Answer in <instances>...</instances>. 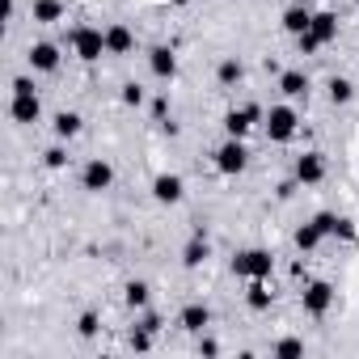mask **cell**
I'll list each match as a JSON object with an SVG mask.
<instances>
[{"instance_id": "29", "label": "cell", "mask_w": 359, "mask_h": 359, "mask_svg": "<svg viewBox=\"0 0 359 359\" xmlns=\"http://www.w3.org/2000/svg\"><path fill=\"white\" fill-rule=\"evenodd\" d=\"M76 330H81V338H93V334H97V313H85Z\"/></svg>"}, {"instance_id": "18", "label": "cell", "mask_w": 359, "mask_h": 359, "mask_svg": "<svg viewBox=\"0 0 359 359\" xmlns=\"http://www.w3.org/2000/svg\"><path fill=\"white\" fill-rule=\"evenodd\" d=\"M245 304H250L254 313H262V309H271V292L262 287V279H250V292H245Z\"/></svg>"}, {"instance_id": "7", "label": "cell", "mask_w": 359, "mask_h": 359, "mask_svg": "<svg viewBox=\"0 0 359 359\" xmlns=\"http://www.w3.org/2000/svg\"><path fill=\"white\" fill-rule=\"evenodd\" d=\"M258 118H266V110H262V106H245V110H229V114H224V131L241 140V135H245V131H250V127H254Z\"/></svg>"}, {"instance_id": "22", "label": "cell", "mask_w": 359, "mask_h": 359, "mask_svg": "<svg viewBox=\"0 0 359 359\" xmlns=\"http://www.w3.org/2000/svg\"><path fill=\"white\" fill-rule=\"evenodd\" d=\"M203 258H208V241H203V237H191L187 250H182V262H187V266H199Z\"/></svg>"}, {"instance_id": "24", "label": "cell", "mask_w": 359, "mask_h": 359, "mask_svg": "<svg viewBox=\"0 0 359 359\" xmlns=\"http://www.w3.org/2000/svg\"><path fill=\"white\" fill-rule=\"evenodd\" d=\"M127 309H148V283H127Z\"/></svg>"}, {"instance_id": "35", "label": "cell", "mask_w": 359, "mask_h": 359, "mask_svg": "<svg viewBox=\"0 0 359 359\" xmlns=\"http://www.w3.org/2000/svg\"><path fill=\"white\" fill-rule=\"evenodd\" d=\"M173 5H191V0H173Z\"/></svg>"}, {"instance_id": "12", "label": "cell", "mask_w": 359, "mask_h": 359, "mask_svg": "<svg viewBox=\"0 0 359 359\" xmlns=\"http://www.w3.org/2000/svg\"><path fill=\"white\" fill-rule=\"evenodd\" d=\"M43 106H39V93H13V118L18 123H39Z\"/></svg>"}, {"instance_id": "4", "label": "cell", "mask_w": 359, "mask_h": 359, "mask_svg": "<svg viewBox=\"0 0 359 359\" xmlns=\"http://www.w3.org/2000/svg\"><path fill=\"white\" fill-rule=\"evenodd\" d=\"M245 161H250V152H245V144H241L237 135H229V140L216 148V169H220V173H241Z\"/></svg>"}, {"instance_id": "9", "label": "cell", "mask_w": 359, "mask_h": 359, "mask_svg": "<svg viewBox=\"0 0 359 359\" xmlns=\"http://www.w3.org/2000/svg\"><path fill=\"white\" fill-rule=\"evenodd\" d=\"M30 68L34 72H55L60 68V47L55 43H34L30 47Z\"/></svg>"}, {"instance_id": "28", "label": "cell", "mask_w": 359, "mask_h": 359, "mask_svg": "<svg viewBox=\"0 0 359 359\" xmlns=\"http://www.w3.org/2000/svg\"><path fill=\"white\" fill-rule=\"evenodd\" d=\"M43 156H47V165H51V169H64V165H68V152H64V148H47Z\"/></svg>"}, {"instance_id": "21", "label": "cell", "mask_w": 359, "mask_h": 359, "mask_svg": "<svg viewBox=\"0 0 359 359\" xmlns=\"http://www.w3.org/2000/svg\"><path fill=\"white\" fill-rule=\"evenodd\" d=\"M182 325H187L191 334H199V330L208 325V309H203V304H187V309H182Z\"/></svg>"}, {"instance_id": "33", "label": "cell", "mask_w": 359, "mask_h": 359, "mask_svg": "<svg viewBox=\"0 0 359 359\" xmlns=\"http://www.w3.org/2000/svg\"><path fill=\"white\" fill-rule=\"evenodd\" d=\"M140 325H144V330H152V334H156V330H161V317H156V313H144V321H140Z\"/></svg>"}, {"instance_id": "23", "label": "cell", "mask_w": 359, "mask_h": 359, "mask_svg": "<svg viewBox=\"0 0 359 359\" xmlns=\"http://www.w3.org/2000/svg\"><path fill=\"white\" fill-rule=\"evenodd\" d=\"M321 241H325V233H321L317 224H304V229L296 233V245H300V250H317Z\"/></svg>"}, {"instance_id": "3", "label": "cell", "mask_w": 359, "mask_h": 359, "mask_svg": "<svg viewBox=\"0 0 359 359\" xmlns=\"http://www.w3.org/2000/svg\"><path fill=\"white\" fill-rule=\"evenodd\" d=\"M72 51L81 60H102L106 55V30H93V26L72 30Z\"/></svg>"}, {"instance_id": "37", "label": "cell", "mask_w": 359, "mask_h": 359, "mask_svg": "<svg viewBox=\"0 0 359 359\" xmlns=\"http://www.w3.org/2000/svg\"><path fill=\"white\" fill-rule=\"evenodd\" d=\"M355 5H359V0H355Z\"/></svg>"}, {"instance_id": "36", "label": "cell", "mask_w": 359, "mask_h": 359, "mask_svg": "<svg viewBox=\"0 0 359 359\" xmlns=\"http://www.w3.org/2000/svg\"><path fill=\"white\" fill-rule=\"evenodd\" d=\"M300 5H304V0H300Z\"/></svg>"}, {"instance_id": "31", "label": "cell", "mask_w": 359, "mask_h": 359, "mask_svg": "<svg viewBox=\"0 0 359 359\" xmlns=\"http://www.w3.org/2000/svg\"><path fill=\"white\" fill-rule=\"evenodd\" d=\"M123 102H127V106H144V89H140V85H127V89H123Z\"/></svg>"}, {"instance_id": "8", "label": "cell", "mask_w": 359, "mask_h": 359, "mask_svg": "<svg viewBox=\"0 0 359 359\" xmlns=\"http://www.w3.org/2000/svg\"><path fill=\"white\" fill-rule=\"evenodd\" d=\"M182 195H187V187H182V177H177V173H161L156 182H152V199L156 203H177Z\"/></svg>"}, {"instance_id": "1", "label": "cell", "mask_w": 359, "mask_h": 359, "mask_svg": "<svg viewBox=\"0 0 359 359\" xmlns=\"http://www.w3.org/2000/svg\"><path fill=\"white\" fill-rule=\"evenodd\" d=\"M271 266H275L271 250H241V254L233 258V271H237L241 279H266Z\"/></svg>"}, {"instance_id": "25", "label": "cell", "mask_w": 359, "mask_h": 359, "mask_svg": "<svg viewBox=\"0 0 359 359\" xmlns=\"http://www.w3.org/2000/svg\"><path fill=\"white\" fill-rule=\"evenodd\" d=\"M313 224H317L325 237H338V224H342V216H334V212H321V216H313Z\"/></svg>"}, {"instance_id": "20", "label": "cell", "mask_w": 359, "mask_h": 359, "mask_svg": "<svg viewBox=\"0 0 359 359\" xmlns=\"http://www.w3.org/2000/svg\"><path fill=\"white\" fill-rule=\"evenodd\" d=\"M351 97H355V85H351L346 76H334V81H330V102H334V106H346Z\"/></svg>"}, {"instance_id": "2", "label": "cell", "mask_w": 359, "mask_h": 359, "mask_svg": "<svg viewBox=\"0 0 359 359\" xmlns=\"http://www.w3.org/2000/svg\"><path fill=\"white\" fill-rule=\"evenodd\" d=\"M262 123H266V135H271L275 144H287V140L296 135V123H300V118H296L292 106H271Z\"/></svg>"}, {"instance_id": "32", "label": "cell", "mask_w": 359, "mask_h": 359, "mask_svg": "<svg viewBox=\"0 0 359 359\" xmlns=\"http://www.w3.org/2000/svg\"><path fill=\"white\" fill-rule=\"evenodd\" d=\"M13 93H34V81H30V76H18V81H13Z\"/></svg>"}, {"instance_id": "15", "label": "cell", "mask_w": 359, "mask_h": 359, "mask_svg": "<svg viewBox=\"0 0 359 359\" xmlns=\"http://www.w3.org/2000/svg\"><path fill=\"white\" fill-rule=\"evenodd\" d=\"M309 26H313V13H309V9L300 5V0H296V5L283 13V30H287V34H304Z\"/></svg>"}, {"instance_id": "13", "label": "cell", "mask_w": 359, "mask_h": 359, "mask_svg": "<svg viewBox=\"0 0 359 359\" xmlns=\"http://www.w3.org/2000/svg\"><path fill=\"white\" fill-rule=\"evenodd\" d=\"M309 34H313L321 47H325V43H334V39H338V18H334V13H313Z\"/></svg>"}, {"instance_id": "17", "label": "cell", "mask_w": 359, "mask_h": 359, "mask_svg": "<svg viewBox=\"0 0 359 359\" xmlns=\"http://www.w3.org/2000/svg\"><path fill=\"white\" fill-rule=\"evenodd\" d=\"M51 127H55V135H60V140H72V135L81 131V114H72V110H60Z\"/></svg>"}, {"instance_id": "27", "label": "cell", "mask_w": 359, "mask_h": 359, "mask_svg": "<svg viewBox=\"0 0 359 359\" xmlns=\"http://www.w3.org/2000/svg\"><path fill=\"white\" fill-rule=\"evenodd\" d=\"M241 81V64L237 60H224L220 64V85H237Z\"/></svg>"}, {"instance_id": "19", "label": "cell", "mask_w": 359, "mask_h": 359, "mask_svg": "<svg viewBox=\"0 0 359 359\" xmlns=\"http://www.w3.org/2000/svg\"><path fill=\"white\" fill-rule=\"evenodd\" d=\"M60 18H64V5H60V0H39V5H34V22L51 26V22H60Z\"/></svg>"}, {"instance_id": "14", "label": "cell", "mask_w": 359, "mask_h": 359, "mask_svg": "<svg viewBox=\"0 0 359 359\" xmlns=\"http://www.w3.org/2000/svg\"><path fill=\"white\" fill-rule=\"evenodd\" d=\"M131 47H135V34H131L127 26H110V30H106V51H110V55H127Z\"/></svg>"}, {"instance_id": "10", "label": "cell", "mask_w": 359, "mask_h": 359, "mask_svg": "<svg viewBox=\"0 0 359 359\" xmlns=\"http://www.w3.org/2000/svg\"><path fill=\"white\" fill-rule=\"evenodd\" d=\"M81 182H85V191H106V187L114 182V169H110L106 161H89V165H85V177H81Z\"/></svg>"}, {"instance_id": "16", "label": "cell", "mask_w": 359, "mask_h": 359, "mask_svg": "<svg viewBox=\"0 0 359 359\" xmlns=\"http://www.w3.org/2000/svg\"><path fill=\"white\" fill-rule=\"evenodd\" d=\"M279 89H283V97H304V93H309V76L296 72V68H287V72L279 76Z\"/></svg>"}, {"instance_id": "5", "label": "cell", "mask_w": 359, "mask_h": 359, "mask_svg": "<svg viewBox=\"0 0 359 359\" xmlns=\"http://www.w3.org/2000/svg\"><path fill=\"white\" fill-rule=\"evenodd\" d=\"M330 304H334V287H330L325 279H317V283H309V287H304V313L325 317V313H330Z\"/></svg>"}, {"instance_id": "30", "label": "cell", "mask_w": 359, "mask_h": 359, "mask_svg": "<svg viewBox=\"0 0 359 359\" xmlns=\"http://www.w3.org/2000/svg\"><path fill=\"white\" fill-rule=\"evenodd\" d=\"M131 346H135V351H148V346H152V330H144V325H140V330L131 334Z\"/></svg>"}, {"instance_id": "34", "label": "cell", "mask_w": 359, "mask_h": 359, "mask_svg": "<svg viewBox=\"0 0 359 359\" xmlns=\"http://www.w3.org/2000/svg\"><path fill=\"white\" fill-rule=\"evenodd\" d=\"M152 114H156V118H165V114H169V102H165V97H156V102H152Z\"/></svg>"}, {"instance_id": "11", "label": "cell", "mask_w": 359, "mask_h": 359, "mask_svg": "<svg viewBox=\"0 0 359 359\" xmlns=\"http://www.w3.org/2000/svg\"><path fill=\"white\" fill-rule=\"evenodd\" d=\"M148 68H152V76H156V81H173V72H177V60H173V51H169V47H152V55H148Z\"/></svg>"}, {"instance_id": "6", "label": "cell", "mask_w": 359, "mask_h": 359, "mask_svg": "<svg viewBox=\"0 0 359 359\" xmlns=\"http://www.w3.org/2000/svg\"><path fill=\"white\" fill-rule=\"evenodd\" d=\"M325 177V161H321V152H304V156H296V182L300 187H317Z\"/></svg>"}, {"instance_id": "26", "label": "cell", "mask_w": 359, "mask_h": 359, "mask_svg": "<svg viewBox=\"0 0 359 359\" xmlns=\"http://www.w3.org/2000/svg\"><path fill=\"white\" fill-rule=\"evenodd\" d=\"M275 355L279 359H296V355H304V342L300 338H283V342H275Z\"/></svg>"}]
</instances>
